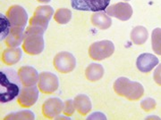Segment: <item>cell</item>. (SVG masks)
<instances>
[{
	"mask_svg": "<svg viewBox=\"0 0 161 120\" xmlns=\"http://www.w3.org/2000/svg\"><path fill=\"white\" fill-rule=\"evenodd\" d=\"M0 102L6 103L19 96L22 90V81L18 72L13 69H4L0 72Z\"/></svg>",
	"mask_w": 161,
	"mask_h": 120,
	"instance_id": "cell-1",
	"label": "cell"
},
{
	"mask_svg": "<svg viewBox=\"0 0 161 120\" xmlns=\"http://www.w3.org/2000/svg\"><path fill=\"white\" fill-rule=\"evenodd\" d=\"M46 29L30 25L25 30L23 39V50L31 55H37L44 50L43 34Z\"/></svg>",
	"mask_w": 161,
	"mask_h": 120,
	"instance_id": "cell-2",
	"label": "cell"
},
{
	"mask_svg": "<svg viewBox=\"0 0 161 120\" xmlns=\"http://www.w3.org/2000/svg\"><path fill=\"white\" fill-rule=\"evenodd\" d=\"M114 89L117 94L132 101L140 99L144 92L143 87L140 83L131 81L127 78H119L115 80Z\"/></svg>",
	"mask_w": 161,
	"mask_h": 120,
	"instance_id": "cell-3",
	"label": "cell"
},
{
	"mask_svg": "<svg viewBox=\"0 0 161 120\" xmlns=\"http://www.w3.org/2000/svg\"><path fill=\"white\" fill-rule=\"evenodd\" d=\"M115 51L114 44L109 40H102L93 43L89 48V54L92 59L101 61L113 54Z\"/></svg>",
	"mask_w": 161,
	"mask_h": 120,
	"instance_id": "cell-4",
	"label": "cell"
},
{
	"mask_svg": "<svg viewBox=\"0 0 161 120\" xmlns=\"http://www.w3.org/2000/svg\"><path fill=\"white\" fill-rule=\"evenodd\" d=\"M111 0H71L72 7L78 11H105Z\"/></svg>",
	"mask_w": 161,
	"mask_h": 120,
	"instance_id": "cell-5",
	"label": "cell"
},
{
	"mask_svg": "<svg viewBox=\"0 0 161 120\" xmlns=\"http://www.w3.org/2000/svg\"><path fill=\"white\" fill-rule=\"evenodd\" d=\"M54 14V10L51 6H39L35 10L34 15L30 21V25L40 27L42 29H47L48 22Z\"/></svg>",
	"mask_w": 161,
	"mask_h": 120,
	"instance_id": "cell-6",
	"label": "cell"
},
{
	"mask_svg": "<svg viewBox=\"0 0 161 120\" xmlns=\"http://www.w3.org/2000/svg\"><path fill=\"white\" fill-rule=\"evenodd\" d=\"M54 66L61 73H69L75 68L76 60L68 52H61L54 59Z\"/></svg>",
	"mask_w": 161,
	"mask_h": 120,
	"instance_id": "cell-7",
	"label": "cell"
},
{
	"mask_svg": "<svg viewBox=\"0 0 161 120\" xmlns=\"http://www.w3.org/2000/svg\"><path fill=\"white\" fill-rule=\"evenodd\" d=\"M6 14L12 27L25 29V26L28 22V13L23 7L20 6H11Z\"/></svg>",
	"mask_w": 161,
	"mask_h": 120,
	"instance_id": "cell-8",
	"label": "cell"
},
{
	"mask_svg": "<svg viewBox=\"0 0 161 120\" xmlns=\"http://www.w3.org/2000/svg\"><path fill=\"white\" fill-rule=\"evenodd\" d=\"M38 85L42 92L52 93L56 90H58L59 81L58 77L51 72H42L39 77Z\"/></svg>",
	"mask_w": 161,
	"mask_h": 120,
	"instance_id": "cell-9",
	"label": "cell"
},
{
	"mask_svg": "<svg viewBox=\"0 0 161 120\" xmlns=\"http://www.w3.org/2000/svg\"><path fill=\"white\" fill-rule=\"evenodd\" d=\"M105 12L108 15L115 17L121 21H127L132 15V8L131 6L125 2H120L108 7Z\"/></svg>",
	"mask_w": 161,
	"mask_h": 120,
	"instance_id": "cell-10",
	"label": "cell"
},
{
	"mask_svg": "<svg viewBox=\"0 0 161 120\" xmlns=\"http://www.w3.org/2000/svg\"><path fill=\"white\" fill-rule=\"evenodd\" d=\"M39 98V89L36 86L23 87L18 96V102L23 107H31Z\"/></svg>",
	"mask_w": 161,
	"mask_h": 120,
	"instance_id": "cell-11",
	"label": "cell"
},
{
	"mask_svg": "<svg viewBox=\"0 0 161 120\" xmlns=\"http://www.w3.org/2000/svg\"><path fill=\"white\" fill-rule=\"evenodd\" d=\"M159 61L154 54L149 52H144L139 55L136 60V66L140 71L143 73H148L151 71L158 64Z\"/></svg>",
	"mask_w": 161,
	"mask_h": 120,
	"instance_id": "cell-12",
	"label": "cell"
},
{
	"mask_svg": "<svg viewBox=\"0 0 161 120\" xmlns=\"http://www.w3.org/2000/svg\"><path fill=\"white\" fill-rule=\"evenodd\" d=\"M18 74H19V77L21 78V81H22L23 86H35L36 83L39 81L40 75L34 68H32L31 66H23L22 68H20Z\"/></svg>",
	"mask_w": 161,
	"mask_h": 120,
	"instance_id": "cell-13",
	"label": "cell"
},
{
	"mask_svg": "<svg viewBox=\"0 0 161 120\" xmlns=\"http://www.w3.org/2000/svg\"><path fill=\"white\" fill-rule=\"evenodd\" d=\"M64 109V104L61 100L58 98L48 99L43 104V114L47 118H54L61 113Z\"/></svg>",
	"mask_w": 161,
	"mask_h": 120,
	"instance_id": "cell-14",
	"label": "cell"
},
{
	"mask_svg": "<svg viewBox=\"0 0 161 120\" xmlns=\"http://www.w3.org/2000/svg\"><path fill=\"white\" fill-rule=\"evenodd\" d=\"M25 29L23 28H14L12 27L10 33L7 36L6 43L9 47H18L24 39Z\"/></svg>",
	"mask_w": 161,
	"mask_h": 120,
	"instance_id": "cell-15",
	"label": "cell"
},
{
	"mask_svg": "<svg viewBox=\"0 0 161 120\" xmlns=\"http://www.w3.org/2000/svg\"><path fill=\"white\" fill-rule=\"evenodd\" d=\"M92 22L94 26L100 29H107L112 24V21L109 15L105 11L95 12L92 16Z\"/></svg>",
	"mask_w": 161,
	"mask_h": 120,
	"instance_id": "cell-16",
	"label": "cell"
},
{
	"mask_svg": "<svg viewBox=\"0 0 161 120\" xmlns=\"http://www.w3.org/2000/svg\"><path fill=\"white\" fill-rule=\"evenodd\" d=\"M22 58V51L17 47H10L4 51L2 54V61L6 64L14 65L17 63Z\"/></svg>",
	"mask_w": 161,
	"mask_h": 120,
	"instance_id": "cell-17",
	"label": "cell"
},
{
	"mask_svg": "<svg viewBox=\"0 0 161 120\" xmlns=\"http://www.w3.org/2000/svg\"><path fill=\"white\" fill-rule=\"evenodd\" d=\"M87 79L90 81L99 80L104 75V68L98 63H92L87 67L85 71Z\"/></svg>",
	"mask_w": 161,
	"mask_h": 120,
	"instance_id": "cell-18",
	"label": "cell"
},
{
	"mask_svg": "<svg viewBox=\"0 0 161 120\" xmlns=\"http://www.w3.org/2000/svg\"><path fill=\"white\" fill-rule=\"evenodd\" d=\"M148 30L142 26H137L131 32V39L135 45H142L148 39Z\"/></svg>",
	"mask_w": 161,
	"mask_h": 120,
	"instance_id": "cell-19",
	"label": "cell"
},
{
	"mask_svg": "<svg viewBox=\"0 0 161 120\" xmlns=\"http://www.w3.org/2000/svg\"><path fill=\"white\" fill-rule=\"evenodd\" d=\"M75 105L77 110L82 115L87 114L92 109V103L90 99L83 94L78 95L75 98Z\"/></svg>",
	"mask_w": 161,
	"mask_h": 120,
	"instance_id": "cell-20",
	"label": "cell"
},
{
	"mask_svg": "<svg viewBox=\"0 0 161 120\" xmlns=\"http://www.w3.org/2000/svg\"><path fill=\"white\" fill-rule=\"evenodd\" d=\"M151 44L152 49L157 54L161 55V29L157 28L151 34Z\"/></svg>",
	"mask_w": 161,
	"mask_h": 120,
	"instance_id": "cell-21",
	"label": "cell"
},
{
	"mask_svg": "<svg viewBox=\"0 0 161 120\" xmlns=\"http://www.w3.org/2000/svg\"><path fill=\"white\" fill-rule=\"evenodd\" d=\"M54 18H55L56 22L59 24H65L70 22V20L72 18V12L69 9L61 8L56 12Z\"/></svg>",
	"mask_w": 161,
	"mask_h": 120,
	"instance_id": "cell-22",
	"label": "cell"
},
{
	"mask_svg": "<svg viewBox=\"0 0 161 120\" xmlns=\"http://www.w3.org/2000/svg\"><path fill=\"white\" fill-rule=\"evenodd\" d=\"M11 23L8 18L1 14V40L5 39L10 33L11 30Z\"/></svg>",
	"mask_w": 161,
	"mask_h": 120,
	"instance_id": "cell-23",
	"label": "cell"
},
{
	"mask_svg": "<svg viewBox=\"0 0 161 120\" xmlns=\"http://www.w3.org/2000/svg\"><path fill=\"white\" fill-rule=\"evenodd\" d=\"M142 107L144 110L146 111H150V110H152L153 109H155L156 106V102L151 99V98H146L144 99L143 101L142 102Z\"/></svg>",
	"mask_w": 161,
	"mask_h": 120,
	"instance_id": "cell-24",
	"label": "cell"
},
{
	"mask_svg": "<svg viewBox=\"0 0 161 120\" xmlns=\"http://www.w3.org/2000/svg\"><path fill=\"white\" fill-rule=\"evenodd\" d=\"M75 109V102H73L72 100H68L66 101L64 105V115H72L74 113Z\"/></svg>",
	"mask_w": 161,
	"mask_h": 120,
	"instance_id": "cell-25",
	"label": "cell"
},
{
	"mask_svg": "<svg viewBox=\"0 0 161 120\" xmlns=\"http://www.w3.org/2000/svg\"><path fill=\"white\" fill-rule=\"evenodd\" d=\"M153 78H154V81L158 85L161 86V64H158V66L154 70Z\"/></svg>",
	"mask_w": 161,
	"mask_h": 120,
	"instance_id": "cell-26",
	"label": "cell"
},
{
	"mask_svg": "<svg viewBox=\"0 0 161 120\" xmlns=\"http://www.w3.org/2000/svg\"><path fill=\"white\" fill-rule=\"evenodd\" d=\"M39 2H40V3H47V2H49L50 0H38Z\"/></svg>",
	"mask_w": 161,
	"mask_h": 120,
	"instance_id": "cell-27",
	"label": "cell"
},
{
	"mask_svg": "<svg viewBox=\"0 0 161 120\" xmlns=\"http://www.w3.org/2000/svg\"><path fill=\"white\" fill-rule=\"evenodd\" d=\"M125 1H129V0H125Z\"/></svg>",
	"mask_w": 161,
	"mask_h": 120,
	"instance_id": "cell-28",
	"label": "cell"
}]
</instances>
